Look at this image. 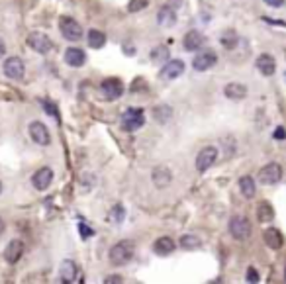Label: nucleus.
Here are the masks:
<instances>
[{
  "label": "nucleus",
  "mask_w": 286,
  "mask_h": 284,
  "mask_svg": "<svg viewBox=\"0 0 286 284\" xmlns=\"http://www.w3.org/2000/svg\"><path fill=\"white\" fill-rule=\"evenodd\" d=\"M216 159H218V149L216 147H204L196 157V169L204 172L216 163Z\"/></svg>",
  "instance_id": "1a4fd4ad"
},
{
  "label": "nucleus",
  "mask_w": 286,
  "mask_h": 284,
  "mask_svg": "<svg viewBox=\"0 0 286 284\" xmlns=\"http://www.w3.org/2000/svg\"><path fill=\"white\" fill-rule=\"evenodd\" d=\"M22 255H24V243H22V241H18V239L10 241V243H8V247L4 249V259H6L10 265L18 263V261L22 259Z\"/></svg>",
  "instance_id": "dca6fc26"
},
{
  "label": "nucleus",
  "mask_w": 286,
  "mask_h": 284,
  "mask_svg": "<svg viewBox=\"0 0 286 284\" xmlns=\"http://www.w3.org/2000/svg\"><path fill=\"white\" fill-rule=\"evenodd\" d=\"M182 43H184V49H186V51H196V49L202 47V43H204V36H202L200 32L192 30V32H188V34L184 36Z\"/></svg>",
  "instance_id": "aec40b11"
},
{
  "label": "nucleus",
  "mask_w": 286,
  "mask_h": 284,
  "mask_svg": "<svg viewBox=\"0 0 286 284\" xmlns=\"http://www.w3.org/2000/svg\"><path fill=\"white\" fill-rule=\"evenodd\" d=\"M65 63L71 67H82L86 63V53L79 47H69L65 51Z\"/></svg>",
  "instance_id": "a211bd4d"
},
{
  "label": "nucleus",
  "mask_w": 286,
  "mask_h": 284,
  "mask_svg": "<svg viewBox=\"0 0 286 284\" xmlns=\"http://www.w3.org/2000/svg\"><path fill=\"white\" fill-rule=\"evenodd\" d=\"M0 192H2V182H0Z\"/></svg>",
  "instance_id": "a19ab883"
},
{
  "label": "nucleus",
  "mask_w": 286,
  "mask_h": 284,
  "mask_svg": "<svg viewBox=\"0 0 286 284\" xmlns=\"http://www.w3.org/2000/svg\"><path fill=\"white\" fill-rule=\"evenodd\" d=\"M216 61H218V57H216L214 51H202V53H198L194 57L192 67L196 71H208V69H212L216 65Z\"/></svg>",
  "instance_id": "2eb2a0df"
},
{
  "label": "nucleus",
  "mask_w": 286,
  "mask_h": 284,
  "mask_svg": "<svg viewBox=\"0 0 286 284\" xmlns=\"http://www.w3.org/2000/svg\"><path fill=\"white\" fill-rule=\"evenodd\" d=\"M169 6H174V8H178V6H180V0H169Z\"/></svg>",
  "instance_id": "4c0bfd02"
},
{
  "label": "nucleus",
  "mask_w": 286,
  "mask_h": 284,
  "mask_svg": "<svg viewBox=\"0 0 286 284\" xmlns=\"http://www.w3.org/2000/svg\"><path fill=\"white\" fill-rule=\"evenodd\" d=\"M273 137H275L277 141H283V139H286V129H285V127H283V125H279V127L275 129Z\"/></svg>",
  "instance_id": "473e14b6"
},
{
  "label": "nucleus",
  "mask_w": 286,
  "mask_h": 284,
  "mask_svg": "<svg viewBox=\"0 0 286 284\" xmlns=\"http://www.w3.org/2000/svg\"><path fill=\"white\" fill-rule=\"evenodd\" d=\"M273 218H275V210H273V206H271L269 202L259 204V208H257V220H259L261 224H267V222H271Z\"/></svg>",
  "instance_id": "393cba45"
},
{
  "label": "nucleus",
  "mask_w": 286,
  "mask_h": 284,
  "mask_svg": "<svg viewBox=\"0 0 286 284\" xmlns=\"http://www.w3.org/2000/svg\"><path fill=\"white\" fill-rule=\"evenodd\" d=\"M30 137H32L34 143H38V145H41V147H45V145L51 143L49 129H47L41 122H32V123H30Z\"/></svg>",
  "instance_id": "0eeeda50"
},
{
  "label": "nucleus",
  "mask_w": 286,
  "mask_h": 284,
  "mask_svg": "<svg viewBox=\"0 0 286 284\" xmlns=\"http://www.w3.org/2000/svg\"><path fill=\"white\" fill-rule=\"evenodd\" d=\"M153 116H155V120H157V122H161V123H167V122L171 120V116H172L171 106H167V104H163V106H159V108H155V112H153Z\"/></svg>",
  "instance_id": "bb28decb"
},
{
  "label": "nucleus",
  "mask_w": 286,
  "mask_h": 284,
  "mask_svg": "<svg viewBox=\"0 0 286 284\" xmlns=\"http://www.w3.org/2000/svg\"><path fill=\"white\" fill-rule=\"evenodd\" d=\"M143 123H145V114L137 108H127L122 114V129L125 131H135L143 127Z\"/></svg>",
  "instance_id": "f03ea898"
},
{
  "label": "nucleus",
  "mask_w": 286,
  "mask_h": 284,
  "mask_svg": "<svg viewBox=\"0 0 286 284\" xmlns=\"http://www.w3.org/2000/svg\"><path fill=\"white\" fill-rule=\"evenodd\" d=\"M104 283L110 284V283H122V277H108V279H104Z\"/></svg>",
  "instance_id": "c9c22d12"
},
{
  "label": "nucleus",
  "mask_w": 286,
  "mask_h": 284,
  "mask_svg": "<svg viewBox=\"0 0 286 284\" xmlns=\"http://www.w3.org/2000/svg\"><path fill=\"white\" fill-rule=\"evenodd\" d=\"M104 43H106V36L102 32H98V30H90L88 32V45L92 49H102Z\"/></svg>",
  "instance_id": "a878e982"
},
{
  "label": "nucleus",
  "mask_w": 286,
  "mask_h": 284,
  "mask_svg": "<svg viewBox=\"0 0 286 284\" xmlns=\"http://www.w3.org/2000/svg\"><path fill=\"white\" fill-rule=\"evenodd\" d=\"M4 53H6V45H4V41L0 40V57L4 55Z\"/></svg>",
  "instance_id": "58836bf2"
},
{
  "label": "nucleus",
  "mask_w": 286,
  "mask_h": 284,
  "mask_svg": "<svg viewBox=\"0 0 286 284\" xmlns=\"http://www.w3.org/2000/svg\"><path fill=\"white\" fill-rule=\"evenodd\" d=\"M147 4H149V0H129L127 10H129L131 14H135V12H141L143 8H147Z\"/></svg>",
  "instance_id": "c756f323"
},
{
  "label": "nucleus",
  "mask_w": 286,
  "mask_h": 284,
  "mask_svg": "<svg viewBox=\"0 0 286 284\" xmlns=\"http://www.w3.org/2000/svg\"><path fill=\"white\" fill-rule=\"evenodd\" d=\"M157 22H159V26H163V28H171L172 24L176 22L174 8H171V6L161 8V10H159V14H157Z\"/></svg>",
  "instance_id": "5701e85b"
},
{
  "label": "nucleus",
  "mask_w": 286,
  "mask_h": 284,
  "mask_svg": "<svg viewBox=\"0 0 286 284\" xmlns=\"http://www.w3.org/2000/svg\"><path fill=\"white\" fill-rule=\"evenodd\" d=\"M100 90H102L104 98L116 100V98H120V96L123 94V84H122L120 79H106V81H102Z\"/></svg>",
  "instance_id": "9d476101"
},
{
  "label": "nucleus",
  "mask_w": 286,
  "mask_h": 284,
  "mask_svg": "<svg viewBox=\"0 0 286 284\" xmlns=\"http://www.w3.org/2000/svg\"><path fill=\"white\" fill-rule=\"evenodd\" d=\"M245 281H247V283H259L261 279H259V273H257V269L249 267V269H247V277H245Z\"/></svg>",
  "instance_id": "2f4dec72"
},
{
  "label": "nucleus",
  "mask_w": 286,
  "mask_h": 284,
  "mask_svg": "<svg viewBox=\"0 0 286 284\" xmlns=\"http://www.w3.org/2000/svg\"><path fill=\"white\" fill-rule=\"evenodd\" d=\"M59 277L63 283H77L79 281V267L75 261L67 259L61 263V269H59Z\"/></svg>",
  "instance_id": "f8f14e48"
},
{
  "label": "nucleus",
  "mask_w": 286,
  "mask_h": 284,
  "mask_svg": "<svg viewBox=\"0 0 286 284\" xmlns=\"http://www.w3.org/2000/svg\"><path fill=\"white\" fill-rule=\"evenodd\" d=\"M110 220H114V222H123V208L118 204V206H114L112 208V212H110Z\"/></svg>",
  "instance_id": "7c9ffc66"
},
{
  "label": "nucleus",
  "mask_w": 286,
  "mask_h": 284,
  "mask_svg": "<svg viewBox=\"0 0 286 284\" xmlns=\"http://www.w3.org/2000/svg\"><path fill=\"white\" fill-rule=\"evenodd\" d=\"M153 251L159 257H167V255H171L172 251H174V241H172L171 237H159L153 243Z\"/></svg>",
  "instance_id": "412c9836"
},
{
  "label": "nucleus",
  "mask_w": 286,
  "mask_h": 284,
  "mask_svg": "<svg viewBox=\"0 0 286 284\" xmlns=\"http://www.w3.org/2000/svg\"><path fill=\"white\" fill-rule=\"evenodd\" d=\"M239 190H241V194H243L245 198H253V196H255V190H257L253 176H241V178H239Z\"/></svg>",
  "instance_id": "b1692460"
},
{
  "label": "nucleus",
  "mask_w": 286,
  "mask_h": 284,
  "mask_svg": "<svg viewBox=\"0 0 286 284\" xmlns=\"http://www.w3.org/2000/svg\"><path fill=\"white\" fill-rule=\"evenodd\" d=\"M229 233L237 241H245L251 235V222L245 216H233L229 222Z\"/></svg>",
  "instance_id": "7ed1b4c3"
},
{
  "label": "nucleus",
  "mask_w": 286,
  "mask_h": 284,
  "mask_svg": "<svg viewBox=\"0 0 286 284\" xmlns=\"http://www.w3.org/2000/svg\"><path fill=\"white\" fill-rule=\"evenodd\" d=\"M2 231H4V222L0 220V233H2Z\"/></svg>",
  "instance_id": "ea45409f"
},
{
  "label": "nucleus",
  "mask_w": 286,
  "mask_h": 284,
  "mask_svg": "<svg viewBox=\"0 0 286 284\" xmlns=\"http://www.w3.org/2000/svg\"><path fill=\"white\" fill-rule=\"evenodd\" d=\"M285 281H286V271H285Z\"/></svg>",
  "instance_id": "79ce46f5"
},
{
  "label": "nucleus",
  "mask_w": 286,
  "mask_h": 284,
  "mask_svg": "<svg viewBox=\"0 0 286 284\" xmlns=\"http://www.w3.org/2000/svg\"><path fill=\"white\" fill-rule=\"evenodd\" d=\"M283 178V169L279 163H269L259 170V180L263 184H277Z\"/></svg>",
  "instance_id": "6e6552de"
},
{
  "label": "nucleus",
  "mask_w": 286,
  "mask_h": 284,
  "mask_svg": "<svg viewBox=\"0 0 286 284\" xmlns=\"http://www.w3.org/2000/svg\"><path fill=\"white\" fill-rule=\"evenodd\" d=\"M51 182H53V170L49 169V167L38 169L34 172V176H32V184H34L38 190H47Z\"/></svg>",
  "instance_id": "9b49d317"
},
{
  "label": "nucleus",
  "mask_w": 286,
  "mask_h": 284,
  "mask_svg": "<svg viewBox=\"0 0 286 284\" xmlns=\"http://www.w3.org/2000/svg\"><path fill=\"white\" fill-rule=\"evenodd\" d=\"M224 94L231 98V100H241V98H245L247 96V86L245 84H239V82H229L226 84V88H224Z\"/></svg>",
  "instance_id": "4be33fe9"
},
{
  "label": "nucleus",
  "mask_w": 286,
  "mask_h": 284,
  "mask_svg": "<svg viewBox=\"0 0 286 284\" xmlns=\"http://www.w3.org/2000/svg\"><path fill=\"white\" fill-rule=\"evenodd\" d=\"M81 231H82V235H84V237H90V235H92V231H90L86 226H81Z\"/></svg>",
  "instance_id": "e433bc0d"
},
{
  "label": "nucleus",
  "mask_w": 286,
  "mask_h": 284,
  "mask_svg": "<svg viewBox=\"0 0 286 284\" xmlns=\"http://www.w3.org/2000/svg\"><path fill=\"white\" fill-rule=\"evenodd\" d=\"M28 45H30L34 51H38V53H49L51 47H53V41H51L45 34L34 32V34L28 36Z\"/></svg>",
  "instance_id": "39448f33"
},
{
  "label": "nucleus",
  "mask_w": 286,
  "mask_h": 284,
  "mask_svg": "<svg viewBox=\"0 0 286 284\" xmlns=\"http://www.w3.org/2000/svg\"><path fill=\"white\" fill-rule=\"evenodd\" d=\"M151 176H153V182H155L157 188H167L172 180L171 170L167 169V167H155Z\"/></svg>",
  "instance_id": "6ab92c4d"
},
{
  "label": "nucleus",
  "mask_w": 286,
  "mask_h": 284,
  "mask_svg": "<svg viewBox=\"0 0 286 284\" xmlns=\"http://www.w3.org/2000/svg\"><path fill=\"white\" fill-rule=\"evenodd\" d=\"M182 73H184V63H182L180 59H172V61H169V63L161 69V79L174 81V79H178Z\"/></svg>",
  "instance_id": "ddd939ff"
},
{
  "label": "nucleus",
  "mask_w": 286,
  "mask_h": 284,
  "mask_svg": "<svg viewBox=\"0 0 286 284\" xmlns=\"http://www.w3.org/2000/svg\"><path fill=\"white\" fill-rule=\"evenodd\" d=\"M265 4H269V6H273V8H281V6L285 4V0H265Z\"/></svg>",
  "instance_id": "f704fd0d"
},
{
  "label": "nucleus",
  "mask_w": 286,
  "mask_h": 284,
  "mask_svg": "<svg viewBox=\"0 0 286 284\" xmlns=\"http://www.w3.org/2000/svg\"><path fill=\"white\" fill-rule=\"evenodd\" d=\"M180 245L184 249H198L200 247V239L196 235H182L180 237Z\"/></svg>",
  "instance_id": "cd10ccee"
},
{
  "label": "nucleus",
  "mask_w": 286,
  "mask_h": 284,
  "mask_svg": "<svg viewBox=\"0 0 286 284\" xmlns=\"http://www.w3.org/2000/svg\"><path fill=\"white\" fill-rule=\"evenodd\" d=\"M257 69L265 75V77H271V75H275V71H277V61H275V57L269 55V53H263V55L257 57Z\"/></svg>",
  "instance_id": "f3484780"
},
{
  "label": "nucleus",
  "mask_w": 286,
  "mask_h": 284,
  "mask_svg": "<svg viewBox=\"0 0 286 284\" xmlns=\"http://www.w3.org/2000/svg\"><path fill=\"white\" fill-rule=\"evenodd\" d=\"M4 75L8 79H14V81H20L24 79L26 75V65L20 57H8L6 63H4Z\"/></svg>",
  "instance_id": "423d86ee"
},
{
  "label": "nucleus",
  "mask_w": 286,
  "mask_h": 284,
  "mask_svg": "<svg viewBox=\"0 0 286 284\" xmlns=\"http://www.w3.org/2000/svg\"><path fill=\"white\" fill-rule=\"evenodd\" d=\"M59 28H61L63 38L69 40V41H79V40L82 38V28H81V24H79L77 20H73V18H61V20H59Z\"/></svg>",
  "instance_id": "20e7f679"
},
{
  "label": "nucleus",
  "mask_w": 286,
  "mask_h": 284,
  "mask_svg": "<svg viewBox=\"0 0 286 284\" xmlns=\"http://www.w3.org/2000/svg\"><path fill=\"white\" fill-rule=\"evenodd\" d=\"M133 255H135V243L129 239H122L110 249V263L116 267H122V265L129 263L133 259Z\"/></svg>",
  "instance_id": "f257e3e1"
},
{
  "label": "nucleus",
  "mask_w": 286,
  "mask_h": 284,
  "mask_svg": "<svg viewBox=\"0 0 286 284\" xmlns=\"http://www.w3.org/2000/svg\"><path fill=\"white\" fill-rule=\"evenodd\" d=\"M151 59L153 61H167L169 59V47L167 45H159L151 51Z\"/></svg>",
  "instance_id": "c85d7f7f"
},
{
  "label": "nucleus",
  "mask_w": 286,
  "mask_h": 284,
  "mask_svg": "<svg viewBox=\"0 0 286 284\" xmlns=\"http://www.w3.org/2000/svg\"><path fill=\"white\" fill-rule=\"evenodd\" d=\"M263 241H265L271 249L279 251V249L285 245V235H283L277 227H267V229L263 231Z\"/></svg>",
  "instance_id": "4468645a"
},
{
  "label": "nucleus",
  "mask_w": 286,
  "mask_h": 284,
  "mask_svg": "<svg viewBox=\"0 0 286 284\" xmlns=\"http://www.w3.org/2000/svg\"><path fill=\"white\" fill-rule=\"evenodd\" d=\"M45 112H47V114H53V116H55V118L59 120V114H57V110H55V106H53V104L45 102Z\"/></svg>",
  "instance_id": "72a5a7b5"
}]
</instances>
